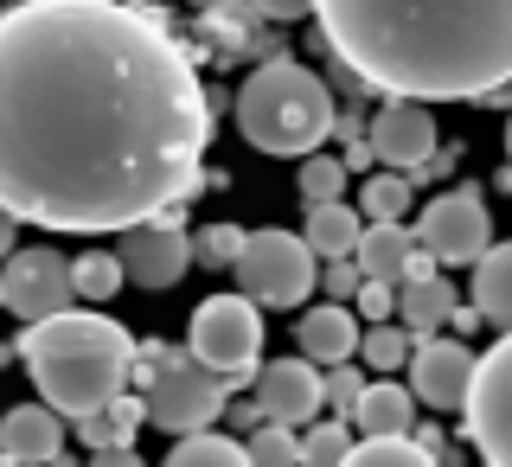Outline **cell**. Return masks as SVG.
Listing matches in <instances>:
<instances>
[{
  "mask_svg": "<svg viewBox=\"0 0 512 467\" xmlns=\"http://www.w3.org/2000/svg\"><path fill=\"white\" fill-rule=\"evenodd\" d=\"M212 84L128 0L0 7V212L58 237L135 231L186 205Z\"/></svg>",
  "mask_w": 512,
  "mask_h": 467,
  "instance_id": "1",
  "label": "cell"
},
{
  "mask_svg": "<svg viewBox=\"0 0 512 467\" xmlns=\"http://www.w3.org/2000/svg\"><path fill=\"white\" fill-rule=\"evenodd\" d=\"M320 45L410 103H487L512 84V0H314Z\"/></svg>",
  "mask_w": 512,
  "mask_h": 467,
  "instance_id": "2",
  "label": "cell"
},
{
  "mask_svg": "<svg viewBox=\"0 0 512 467\" xmlns=\"http://www.w3.org/2000/svg\"><path fill=\"white\" fill-rule=\"evenodd\" d=\"M20 365L64 423L116 404L128 391V365H135V333L103 308H64L52 320H32L20 333Z\"/></svg>",
  "mask_w": 512,
  "mask_h": 467,
  "instance_id": "3",
  "label": "cell"
},
{
  "mask_svg": "<svg viewBox=\"0 0 512 467\" xmlns=\"http://www.w3.org/2000/svg\"><path fill=\"white\" fill-rule=\"evenodd\" d=\"M231 116H237V135H244L256 154L308 160V154H320V141L333 135L340 103H333L327 77H320L314 64L282 52V58H263L244 84H237Z\"/></svg>",
  "mask_w": 512,
  "mask_h": 467,
  "instance_id": "4",
  "label": "cell"
},
{
  "mask_svg": "<svg viewBox=\"0 0 512 467\" xmlns=\"http://www.w3.org/2000/svg\"><path fill=\"white\" fill-rule=\"evenodd\" d=\"M128 384H135L148 423L167 429V436H199V429H218V416L231 410V391H244L237 378L205 372L186 346H160V340L135 346Z\"/></svg>",
  "mask_w": 512,
  "mask_h": 467,
  "instance_id": "5",
  "label": "cell"
},
{
  "mask_svg": "<svg viewBox=\"0 0 512 467\" xmlns=\"http://www.w3.org/2000/svg\"><path fill=\"white\" fill-rule=\"evenodd\" d=\"M237 295H250L256 308H308V288H320V256L308 250L301 231H250L244 250L231 263Z\"/></svg>",
  "mask_w": 512,
  "mask_h": 467,
  "instance_id": "6",
  "label": "cell"
},
{
  "mask_svg": "<svg viewBox=\"0 0 512 467\" xmlns=\"http://www.w3.org/2000/svg\"><path fill=\"white\" fill-rule=\"evenodd\" d=\"M186 352L218 378H237V384H256L263 372V308L250 295H205L186 320Z\"/></svg>",
  "mask_w": 512,
  "mask_h": 467,
  "instance_id": "7",
  "label": "cell"
},
{
  "mask_svg": "<svg viewBox=\"0 0 512 467\" xmlns=\"http://www.w3.org/2000/svg\"><path fill=\"white\" fill-rule=\"evenodd\" d=\"M468 442L487 467H512V333H500L487 352L474 359V384H468Z\"/></svg>",
  "mask_w": 512,
  "mask_h": 467,
  "instance_id": "8",
  "label": "cell"
},
{
  "mask_svg": "<svg viewBox=\"0 0 512 467\" xmlns=\"http://www.w3.org/2000/svg\"><path fill=\"white\" fill-rule=\"evenodd\" d=\"M416 250H429L436 263L474 269L493 250V212L480 199V186H448L416 212Z\"/></svg>",
  "mask_w": 512,
  "mask_h": 467,
  "instance_id": "9",
  "label": "cell"
},
{
  "mask_svg": "<svg viewBox=\"0 0 512 467\" xmlns=\"http://www.w3.org/2000/svg\"><path fill=\"white\" fill-rule=\"evenodd\" d=\"M77 301L71 288V256L52 250V244H32V250H13L7 263H0V308L13 320H52Z\"/></svg>",
  "mask_w": 512,
  "mask_h": 467,
  "instance_id": "10",
  "label": "cell"
},
{
  "mask_svg": "<svg viewBox=\"0 0 512 467\" xmlns=\"http://www.w3.org/2000/svg\"><path fill=\"white\" fill-rule=\"evenodd\" d=\"M320 404H327V372L314 359H301V352L263 359V372H256V410H263V423L308 429V423H320Z\"/></svg>",
  "mask_w": 512,
  "mask_h": 467,
  "instance_id": "11",
  "label": "cell"
},
{
  "mask_svg": "<svg viewBox=\"0 0 512 467\" xmlns=\"http://www.w3.org/2000/svg\"><path fill=\"white\" fill-rule=\"evenodd\" d=\"M365 141H372V160L391 173H423L429 160H436V116H429V103H410V96H384L372 128H365Z\"/></svg>",
  "mask_w": 512,
  "mask_h": 467,
  "instance_id": "12",
  "label": "cell"
},
{
  "mask_svg": "<svg viewBox=\"0 0 512 467\" xmlns=\"http://www.w3.org/2000/svg\"><path fill=\"white\" fill-rule=\"evenodd\" d=\"M474 359L480 352L468 340H436L423 333L410 352V397L429 410H461L468 404V384H474Z\"/></svg>",
  "mask_w": 512,
  "mask_h": 467,
  "instance_id": "13",
  "label": "cell"
},
{
  "mask_svg": "<svg viewBox=\"0 0 512 467\" xmlns=\"http://www.w3.org/2000/svg\"><path fill=\"white\" fill-rule=\"evenodd\" d=\"M116 256L128 269V288H173L192 269V231H180L173 218L135 224V231H122Z\"/></svg>",
  "mask_w": 512,
  "mask_h": 467,
  "instance_id": "14",
  "label": "cell"
},
{
  "mask_svg": "<svg viewBox=\"0 0 512 467\" xmlns=\"http://www.w3.org/2000/svg\"><path fill=\"white\" fill-rule=\"evenodd\" d=\"M263 13L250 7H224V0H205L199 7V52L205 58H218V64H244L256 52H269V58H282V32H263L256 26Z\"/></svg>",
  "mask_w": 512,
  "mask_h": 467,
  "instance_id": "15",
  "label": "cell"
},
{
  "mask_svg": "<svg viewBox=\"0 0 512 467\" xmlns=\"http://www.w3.org/2000/svg\"><path fill=\"white\" fill-rule=\"evenodd\" d=\"M64 416L52 404H13L0 416V467H52V455H64Z\"/></svg>",
  "mask_w": 512,
  "mask_h": 467,
  "instance_id": "16",
  "label": "cell"
},
{
  "mask_svg": "<svg viewBox=\"0 0 512 467\" xmlns=\"http://www.w3.org/2000/svg\"><path fill=\"white\" fill-rule=\"evenodd\" d=\"M359 314L346 308V301H320V308H308L295 320V352L301 359H314L320 372L327 365H346V359H359Z\"/></svg>",
  "mask_w": 512,
  "mask_h": 467,
  "instance_id": "17",
  "label": "cell"
},
{
  "mask_svg": "<svg viewBox=\"0 0 512 467\" xmlns=\"http://www.w3.org/2000/svg\"><path fill=\"white\" fill-rule=\"evenodd\" d=\"M346 423L359 429V436H410V429H416V397H410V384H397V378L365 384L359 410H352Z\"/></svg>",
  "mask_w": 512,
  "mask_h": 467,
  "instance_id": "18",
  "label": "cell"
},
{
  "mask_svg": "<svg viewBox=\"0 0 512 467\" xmlns=\"http://www.w3.org/2000/svg\"><path fill=\"white\" fill-rule=\"evenodd\" d=\"M410 256H416V231H404V224H365L352 263H359L365 282H404Z\"/></svg>",
  "mask_w": 512,
  "mask_h": 467,
  "instance_id": "19",
  "label": "cell"
},
{
  "mask_svg": "<svg viewBox=\"0 0 512 467\" xmlns=\"http://www.w3.org/2000/svg\"><path fill=\"white\" fill-rule=\"evenodd\" d=\"M301 237H308V250L320 256V263H340V256L359 250L365 218L352 212L346 199H333V205H308V224H301Z\"/></svg>",
  "mask_w": 512,
  "mask_h": 467,
  "instance_id": "20",
  "label": "cell"
},
{
  "mask_svg": "<svg viewBox=\"0 0 512 467\" xmlns=\"http://www.w3.org/2000/svg\"><path fill=\"white\" fill-rule=\"evenodd\" d=\"M141 423H148L141 397H135V391H122L116 404H103V410L77 416V423H71V436L84 442L90 455H96V448H135V429H141Z\"/></svg>",
  "mask_w": 512,
  "mask_h": 467,
  "instance_id": "21",
  "label": "cell"
},
{
  "mask_svg": "<svg viewBox=\"0 0 512 467\" xmlns=\"http://www.w3.org/2000/svg\"><path fill=\"white\" fill-rule=\"evenodd\" d=\"M474 308H480L487 327L512 333V237H506V244H493L474 263Z\"/></svg>",
  "mask_w": 512,
  "mask_h": 467,
  "instance_id": "22",
  "label": "cell"
},
{
  "mask_svg": "<svg viewBox=\"0 0 512 467\" xmlns=\"http://www.w3.org/2000/svg\"><path fill=\"white\" fill-rule=\"evenodd\" d=\"M461 301H455V288H448L442 276H429V282H397V320L423 340V333H436L448 327V314H455Z\"/></svg>",
  "mask_w": 512,
  "mask_h": 467,
  "instance_id": "23",
  "label": "cell"
},
{
  "mask_svg": "<svg viewBox=\"0 0 512 467\" xmlns=\"http://www.w3.org/2000/svg\"><path fill=\"white\" fill-rule=\"evenodd\" d=\"M71 288H77V301H90V308L116 301L122 288H128L122 256H116V250H84V256H71Z\"/></svg>",
  "mask_w": 512,
  "mask_h": 467,
  "instance_id": "24",
  "label": "cell"
},
{
  "mask_svg": "<svg viewBox=\"0 0 512 467\" xmlns=\"http://www.w3.org/2000/svg\"><path fill=\"white\" fill-rule=\"evenodd\" d=\"M160 467H250V448H244V436L199 429V436H180V442H173Z\"/></svg>",
  "mask_w": 512,
  "mask_h": 467,
  "instance_id": "25",
  "label": "cell"
},
{
  "mask_svg": "<svg viewBox=\"0 0 512 467\" xmlns=\"http://www.w3.org/2000/svg\"><path fill=\"white\" fill-rule=\"evenodd\" d=\"M410 199H416V180L410 173H372V180H359V218L365 224H404L410 212Z\"/></svg>",
  "mask_w": 512,
  "mask_h": 467,
  "instance_id": "26",
  "label": "cell"
},
{
  "mask_svg": "<svg viewBox=\"0 0 512 467\" xmlns=\"http://www.w3.org/2000/svg\"><path fill=\"white\" fill-rule=\"evenodd\" d=\"M346 467H442V461L416 436H365V442H352Z\"/></svg>",
  "mask_w": 512,
  "mask_h": 467,
  "instance_id": "27",
  "label": "cell"
},
{
  "mask_svg": "<svg viewBox=\"0 0 512 467\" xmlns=\"http://www.w3.org/2000/svg\"><path fill=\"white\" fill-rule=\"evenodd\" d=\"M410 327H404V320H384V327H365V340H359V359L365 365H372V372L378 378H391L397 372V365H410Z\"/></svg>",
  "mask_w": 512,
  "mask_h": 467,
  "instance_id": "28",
  "label": "cell"
},
{
  "mask_svg": "<svg viewBox=\"0 0 512 467\" xmlns=\"http://www.w3.org/2000/svg\"><path fill=\"white\" fill-rule=\"evenodd\" d=\"M244 448H250V467H301V429L288 423H256Z\"/></svg>",
  "mask_w": 512,
  "mask_h": 467,
  "instance_id": "29",
  "label": "cell"
},
{
  "mask_svg": "<svg viewBox=\"0 0 512 467\" xmlns=\"http://www.w3.org/2000/svg\"><path fill=\"white\" fill-rule=\"evenodd\" d=\"M295 186H301V205H333L346 192V160L340 154H308L301 173H295Z\"/></svg>",
  "mask_w": 512,
  "mask_h": 467,
  "instance_id": "30",
  "label": "cell"
},
{
  "mask_svg": "<svg viewBox=\"0 0 512 467\" xmlns=\"http://www.w3.org/2000/svg\"><path fill=\"white\" fill-rule=\"evenodd\" d=\"M352 423H308L301 429V467H346Z\"/></svg>",
  "mask_w": 512,
  "mask_h": 467,
  "instance_id": "31",
  "label": "cell"
},
{
  "mask_svg": "<svg viewBox=\"0 0 512 467\" xmlns=\"http://www.w3.org/2000/svg\"><path fill=\"white\" fill-rule=\"evenodd\" d=\"M244 224H205V231H192V263H205V269H231L237 263V250H244Z\"/></svg>",
  "mask_w": 512,
  "mask_h": 467,
  "instance_id": "32",
  "label": "cell"
},
{
  "mask_svg": "<svg viewBox=\"0 0 512 467\" xmlns=\"http://www.w3.org/2000/svg\"><path fill=\"white\" fill-rule=\"evenodd\" d=\"M359 397H365V372H359V365H327V404L333 410H340V416H352V410H359Z\"/></svg>",
  "mask_w": 512,
  "mask_h": 467,
  "instance_id": "33",
  "label": "cell"
},
{
  "mask_svg": "<svg viewBox=\"0 0 512 467\" xmlns=\"http://www.w3.org/2000/svg\"><path fill=\"white\" fill-rule=\"evenodd\" d=\"M359 320H365V327L397 320V282H365V288H359Z\"/></svg>",
  "mask_w": 512,
  "mask_h": 467,
  "instance_id": "34",
  "label": "cell"
},
{
  "mask_svg": "<svg viewBox=\"0 0 512 467\" xmlns=\"http://www.w3.org/2000/svg\"><path fill=\"white\" fill-rule=\"evenodd\" d=\"M320 288H327L333 301H359L365 276H359V263H352V256H340V263H327V269H320Z\"/></svg>",
  "mask_w": 512,
  "mask_h": 467,
  "instance_id": "35",
  "label": "cell"
},
{
  "mask_svg": "<svg viewBox=\"0 0 512 467\" xmlns=\"http://www.w3.org/2000/svg\"><path fill=\"white\" fill-rule=\"evenodd\" d=\"M327 90H333V96H346V103H365V96H372V84H365L352 64H340L333 52H327Z\"/></svg>",
  "mask_w": 512,
  "mask_h": 467,
  "instance_id": "36",
  "label": "cell"
},
{
  "mask_svg": "<svg viewBox=\"0 0 512 467\" xmlns=\"http://www.w3.org/2000/svg\"><path fill=\"white\" fill-rule=\"evenodd\" d=\"M263 20H276V26H295V20H308L314 13V0H250Z\"/></svg>",
  "mask_w": 512,
  "mask_h": 467,
  "instance_id": "37",
  "label": "cell"
},
{
  "mask_svg": "<svg viewBox=\"0 0 512 467\" xmlns=\"http://www.w3.org/2000/svg\"><path fill=\"white\" fill-rule=\"evenodd\" d=\"M84 467H148V461H141L135 448H96V455H90Z\"/></svg>",
  "mask_w": 512,
  "mask_h": 467,
  "instance_id": "38",
  "label": "cell"
},
{
  "mask_svg": "<svg viewBox=\"0 0 512 467\" xmlns=\"http://www.w3.org/2000/svg\"><path fill=\"white\" fill-rule=\"evenodd\" d=\"M365 128H372V122H365V109H340L333 135H340V141H365Z\"/></svg>",
  "mask_w": 512,
  "mask_h": 467,
  "instance_id": "39",
  "label": "cell"
},
{
  "mask_svg": "<svg viewBox=\"0 0 512 467\" xmlns=\"http://www.w3.org/2000/svg\"><path fill=\"white\" fill-rule=\"evenodd\" d=\"M224 416H231V429H237V436H250V429L263 423V410H256V404H231Z\"/></svg>",
  "mask_w": 512,
  "mask_h": 467,
  "instance_id": "40",
  "label": "cell"
},
{
  "mask_svg": "<svg viewBox=\"0 0 512 467\" xmlns=\"http://www.w3.org/2000/svg\"><path fill=\"white\" fill-rule=\"evenodd\" d=\"M13 250H20V218H13V212H0V263H7Z\"/></svg>",
  "mask_w": 512,
  "mask_h": 467,
  "instance_id": "41",
  "label": "cell"
},
{
  "mask_svg": "<svg viewBox=\"0 0 512 467\" xmlns=\"http://www.w3.org/2000/svg\"><path fill=\"white\" fill-rule=\"evenodd\" d=\"M346 173H365V167H372V141H346Z\"/></svg>",
  "mask_w": 512,
  "mask_h": 467,
  "instance_id": "42",
  "label": "cell"
},
{
  "mask_svg": "<svg viewBox=\"0 0 512 467\" xmlns=\"http://www.w3.org/2000/svg\"><path fill=\"white\" fill-rule=\"evenodd\" d=\"M448 327H461V333H474V327H487V320H480V308H455V314H448Z\"/></svg>",
  "mask_w": 512,
  "mask_h": 467,
  "instance_id": "43",
  "label": "cell"
},
{
  "mask_svg": "<svg viewBox=\"0 0 512 467\" xmlns=\"http://www.w3.org/2000/svg\"><path fill=\"white\" fill-rule=\"evenodd\" d=\"M493 186H500V192H506V199H512V160H506V167H500V173H493Z\"/></svg>",
  "mask_w": 512,
  "mask_h": 467,
  "instance_id": "44",
  "label": "cell"
},
{
  "mask_svg": "<svg viewBox=\"0 0 512 467\" xmlns=\"http://www.w3.org/2000/svg\"><path fill=\"white\" fill-rule=\"evenodd\" d=\"M52 467H77V455H71V448H64V455H52Z\"/></svg>",
  "mask_w": 512,
  "mask_h": 467,
  "instance_id": "45",
  "label": "cell"
},
{
  "mask_svg": "<svg viewBox=\"0 0 512 467\" xmlns=\"http://www.w3.org/2000/svg\"><path fill=\"white\" fill-rule=\"evenodd\" d=\"M506 160H512V122H506Z\"/></svg>",
  "mask_w": 512,
  "mask_h": 467,
  "instance_id": "46",
  "label": "cell"
},
{
  "mask_svg": "<svg viewBox=\"0 0 512 467\" xmlns=\"http://www.w3.org/2000/svg\"><path fill=\"white\" fill-rule=\"evenodd\" d=\"M0 7H26V0H0Z\"/></svg>",
  "mask_w": 512,
  "mask_h": 467,
  "instance_id": "47",
  "label": "cell"
},
{
  "mask_svg": "<svg viewBox=\"0 0 512 467\" xmlns=\"http://www.w3.org/2000/svg\"><path fill=\"white\" fill-rule=\"evenodd\" d=\"M199 7H205V0H199Z\"/></svg>",
  "mask_w": 512,
  "mask_h": 467,
  "instance_id": "48",
  "label": "cell"
}]
</instances>
